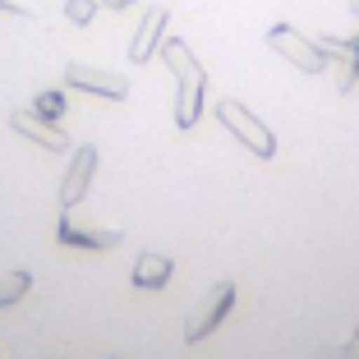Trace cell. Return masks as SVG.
Listing matches in <instances>:
<instances>
[{
  "label": "cell",
  "mask_w": 359,
  "mask_h": 359,
  "mask_svg": "<svg viewBox=\"0 0 359 359\" xmlns=\"http://www.w3.org/2000/svg\"><path fill=\"white\" fill-rule=\"evenodd\" d=\"M161 60L166 69L175 74V125L180 129H194L203 120V97H208V74H203V65L194 60L189 42L184 37H161Z\"/></svg>",
  "instance_id": "1"
},
{
  "label": "cell",
  "mask_w": 359,
  "mask_h": 359,
  "mask_svg": "<svg viewBox=\"0 0 359 359\" xmlns=\"http://www.w3.org/2000/svg\"><path fill=\"white\" fill-rule=\"evenodd\" d=\"M235 309V281H217L203 290V299L189 309V318H184V346H198V341H208L212 332L226 323V313Z\"/></svg>",
  "instance_id": "2"
},
{
  "label": "cell",
  "mask_w": 359,
  "mask_h": 359,
  "mask_svg": "<svg viewBox=\"0 0 359 359\" xmlns=\"http://www.w3.org/2000/svg\"><path fill=\"white\" fill-rule=\"evenodd\" d=\"M267 46L281 60H290V69H299V74H327V55L318 51V42L309 32L290 28V23H272L267 28Z\"/></svg>",
  "instance_id": "3"
},
{
  "label": "cell",
  "mask_w": 359,
  "mask_h": 359,
  "mask_svg": "<svg viewBox=\"0 0 359 359\" xmlns=\"http://www.w3.org/2000/svg\"><path fill=\"white\" fill-rule=\"evenodd\" d=\"M217 120H222V125L231 129V134L240 138V143L254 152V157H263V161L276 157V138H272V129H267L258 116H249L240 102H231V97H226V102H217Z\"/></svg>",
  "instance_id": "4"
},
{
  "label": "cell",
  "mask_w": 359,
  "mask_h": 359,
  "mask_svg": "<svg viewBox=\"0 0 359 359\" xmlns=\"http://www.w3.org/2000/svg\"><path fill=\"white\" fill-rule=\"evenodd\" d=\"M55 240L69 244V249H116L125 240V231L111 222H88V217H74V212H65L60 226H55Z\"/></svg>",
  "instance_id": "5"
},
{
  "label": "cell",
  "mask_w": 359,
  "mask_h": 359,
  "mask_svg": "<svg viewBox=\"0 0 359 359\" xmlns=\"http://www.w3.org/2000/svg\"><path fill=\"white\" fill-rule=\"evenodd\" d=\"M65 83L79 88V93L93 97H111V102H125L129 97V79L116 69H93V65H65Z\"/></svg>",
  "instance_id": "6"
},
{
  "label": "cell",
  "mask_w": 359,
  "mask_h": 359,
  "mask_svg": "<svg viewBox=\"0 0 359 359\" xmlns=\"http://www.w3.org/2000/svg\"><path fill=\"white\" fill-rule=\"evenodd\" d=\"M318 51L327 55V69H337V88L355 93L359 83V37H313Z\"/></svg>",
  "instance_id": "7"
},
{
  "label": "cell",
  "mask_w": 359,
  "mask_h": 359,
  "mask_svg": "<svg viewBox=\"0 0 359 359\" xmlns=\"http://www.w3.org/2000/svg\"><path fill=\"white\" fill-rule=\"evenodd\" d=\"M93 170H97V148H93V143H79L74 157H69V170H65V180H60V208L65 212L74 208V203H83Z\"/></svg>",
  "instance_id": "8"
},
{
  "label": "cell",
  "mask_w": 359,
  "mask_h": 359,
  "mask_svg": "<svg viewBox=\"0 0 359 359\" xmlns=\"http://www.w3.org/2000/svg\"><path fill=\"white\" fill-rule=\"evenodd\" d=\"M166 23H170L166 5H152V10L143 14V23H138L134 37H129V65H148V55L157 51L161 37H166Z\"/></svg>",
  "instance_id": "9"
},
{
  "label": "cell",
  "mask_w": 359,
  "mask_h": 359,
  "mask_svg": "<svg viewBox=\"0 0 359 359\" xmlns=\"http://www.w3.org/2000/svg\"><path fill=\"white\" fill-rule=\"evenodd\" d=\"M10 129H14V134H23V138H32V143H42L46 152H69V134H65V129H55L51 120L32 116V111H14V116H10Z\"/></svg>",
  "instance_id": "10"
},
{
  "label": "cell",
  "mask_w": 359,
  "mask_h": 359,
  "mask_svg": "<svg viewBox=\"0 0 359 359\" xmlns=\"http://www.w3.org/2000/svg\"><path fill=\"white\" fill-rule=\"evenodd\" d=\"M170 272H175L170 254H138V263H134V272H129V281H134L138 290H161V285L170 281Z\"/></svg>",
  "instance_id": "11"
},
{
  "label": "cell",
  "mask_w": 359,
  "mask_h": 359,
  "mask_svg": "<svg viewBox=\"0 0 359 359\" xmlns=\"http://www.w3.org/2000/svg\"><path fill=\"white\" fill-rule=\"evenodd\" d=\"M28 290H32V276L28 272H0V309L19 304Z\"/></svg>",
  "instance_id": "12"
},
{
  "label": "cell",
  "mask_w": 359,
  "mask_h": 359,
  "mask_svg": "<svg viewBox=\"0 0 359 359\" xmlns=\"http://www.w3.org/2000/svg\"><path fill=\"white\" fill-rule=\"evenodd\" d=\"M32 116H42V120H60L65 116V93L60 88H46V93H37V102H32Z\"/></svg>",
  "instance_id": "13"
},
{
  "label": "cell",
  "mask_w": 359,
  "mask_h": 359,
  "mask_svg": "<svg viewBox=\"0 0 359 359\" xmlns=\"http://www.w3.org/2000/svg\"><path fill=\"white\" fill-rule=\"evenodd\" d=\"M309 359H359V327H350L346 337L337 341V346H327V350H313Z\"/></svg>",
  "instance_id": "14"
},
{
  "label": "cell",
  "mask_w": 359,
  "mask_h": 359,
  "mask_svg": "<svg viewBox=\"0 0 359 359\" xmlns=\"http://www.w3.org/2000/svg\"><path fill=\"white\" fill-rule=\"evenodd\" d=\"M65 14H69V23H93L97 0H65Z\"/></svg>",
  "instance_id": "15"
},
{
  "label": "cell",
  "mask_w": 359,
  "mask_h": 359,
  "mask_svg": "<svg viewBox=\"0 0 359 359\" xmlns=\"http://www.w3.org/2000/svg\"><path fill=\"white\" fill-rule=\"evenodd\" d=\"M0 10H5V14H19V19H28V14H32V0H0Z\"/></svg>",
  "instance_id": "16"
},
{
  "label": "cell",
  "mask_w": 359,
  "mask_h": 359,
  "mask_svg": "<svg viewBox=\"0 0 359 359\" xmlns=\"http://www.w3.org/2000/svg\"><path fill=\"white\" fill-rule=\"evenodd\" d=\"M125 5H134V0H106V10H125Z\"/></svg>",
  "instance_id": "17"
},
{
  "label": "cell",
  "mask_w": 359,
  "mask_h": 359,
  "mask_svg": "<svg viewBox=\"0 0 359 359\" xmlns=\"http://www.w3.org/2000/svg\"><path fill=\"white\" fill-rule=\"evenodd\" d=\"M350 14H359V0H350Z\"/></svg>",
  "instance_id": "18"
},
{
  "label": "cell",
  "mask_w": 359,
  "mask_h": 359,
  "mask_svg": "<svg viewBox=\"0 0 359 359\" xmlns=\"http://www.w3.org/2000/svg\"><path fill=\"white\" fill-rule=\"evenodd\" d=\"M0 359H14V355H10V350H5V346H0Z\"/></svg>",
  "instance_id": "19"
}]
</instances>
